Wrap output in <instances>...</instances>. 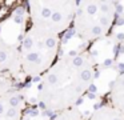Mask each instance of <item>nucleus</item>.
Returning a JSON list of instances; mask_svg holds the SVG:
<instances>
[{
	"instance_id": "f257e3e1",
	"label": "nucleus",
	"mask_w": 124,
	"mask_h": 120,
	"mask_svg": "<svg viewBox=\"0 0 124 120\" xmlns=\"http://www.w3.org/2000/svg\"><path fill=\"white\" fill-rule=\"evenodd\" d=\"M96 77L95 60L87 51L62 56L41 76L38 101L49 112H62L76 107Z\"/></svg>"
},
{
	"instance_id": "f03ea898",
	"label": "nucleus",
	"mask_w": 124,
	"mask_h": 120,
	"mask_svg": "<svg viewBox=\"0 0 124 120\" xmlns=\"http://www.w3.org/2000/svg\"><path fill=\"white\" fill-rule=\"evenodd\" d=\"M60 36L31 25L20 41L19 56L22 72L27 76H43L57 60Z\"/></svg>"
},
{
	"instance_id": "7ed1b4c3",
	"label": "nucleus",
	"mask_w": 124,
	"mask_h": 120,
	"mask_svg": "<svg viewBox=\"0 0 124 120\" xmlns=\"http://www.w3.org/2000/svg\"><path fill=\"white\" fill-rule=\"evenodd\" d=\"M117 3L111 0L78 1L73 31L84 41H95L107 36L116 19Z\"/></svg>"
},
{
	"instance_id": "20e7f679",
	"label": "nucleus",
	"mask_w": 124,
	"mask_h": 120,
	"mask_svg": "<svg viewBox=\"0 0 124 120\" xmlns=\"http://www.w3.org/2000/svg\"><path fill=\"white\" fill-rule=\"evenodd\" d=\"M31 25L60 36L73 23L76 0H31L27 3Z\"/></svg>"
},
{
	"instance_id": "39448f33",
	"label": "nucleus",
	"mask_w": 124,
	"mask_h": 120,
	"mask_svg": "<svg viewBox=\"0 0 124 120\" xmlns=\"http://www.w3.org/2000/svg\"><path fill=\"white\" fill-rule=\"evenodd\" d=\"M24 97L19 91H9L0 96V120H22Z\"/></svg>"
},
{
	"instance_id": "423d86ee",
	"label": "nucleus",
	"mask_w": 124,
	"mask_h": 120,
	"mask_svg": "<svg viewBox=\"0 0 124 120\" xmlns=\"http://www.w3.org/2000/svg\"><path fill=\"white\" fill-rule=\"evenodd\" d=\"M0 72L9 75H17L22 72L20 68L19 48L11 44L0 33Z\"/></svg>"
},
{
	"instance_id": "0eeeda50",
	"label": "nucleus",
	"mask_w": 124,
	"mask_h": 120,
	"mask_svg": "<svg viewBox=\"0 0 124 120\" xmlns=\"http://www.w3.org/2000/svg\"><path fill=\"white\" fill-rule=\"evenodd\" d=\"M108 99H109V105L124 113V72L117 75L116 79L112 81Z\"/></svg>"
},
{
	"instance_id": "6e6552de",
	"label": "nucleus",
	"mask_w": 124,
	"mask_h": 120,
	"mask_svg": "<svg viewBox=\"0 0 124 120\" xmlns=\"http://www.w3.org/2000/svg\"><path fill=\"white\" fill-rule=\"evenodd\" d=\"M88 120H124V113L109 104H105L95 109Z\"/></svg>"
},
{
	"instance_id": "1a4fd4ad",
	"label": "nucleus",
	"mask_w": 124,
	"mask_h": 120,
	"mask_svg": "<svg viewBox=\"0 0 124 120\" xmlns=\"http://www.w3.org/2000/svg\"><path fill=\"white\" fill-rule=\"evenodd\" d=\"M52 120H84L83 115H81L80 109L78 107H73V108L65 109V111L57 112Z\"/></svg>"
},
{
	"instance_id": "9d476101",
	"label": "nucleus",
	"mask_w": 124,
	"mask_h": 120,
	"mask_svg": "<svg viewBox=\"0 0 124 120\" xmlns=\"http://www.w3.org/2000/svg\"><path fill=\"white\" fill-rule=\"evenodd\" d=\"M12 89H14V81H12L11 75L0 72V96L6 95Z\"/></svg>"
}]
</instances>
